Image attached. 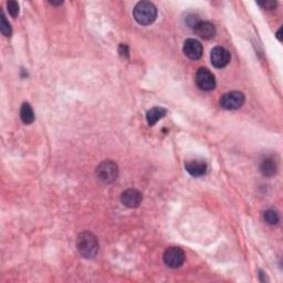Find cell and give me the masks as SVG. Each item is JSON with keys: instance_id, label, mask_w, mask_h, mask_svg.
Masks as SVG:
<instances>
[{"instance_id": "cell-1", "label": "cell", "mask_w": 283, "mask_h": 283, "mask_svg": "<svg viewBox=\"0 0 283 283\" xmlns=\"http://www.w3.org/2000/svg\"><path fill=\"white\" fill-rule=\"evenodd\" d=\"M76 250L79 255L84 259H93L98 256L100 250L99 240L90 231H83L79 233L76 238Z\"/></svg>"}, {"instance_id": "cell-2", "label": "cell", "mask_w": 283, "mask_h": 283, "mask_svg": "<svg viewBox=\"0 0 283 283\" xmlns=\"http://www.w3.org/2000/svg\"><path fill=\"white\" fill-rule=\"evenodd\" d=\"M133 15L139 25L149 26L156 20L157 9L151 2H139L134 7Z\"/></svg>"}, {"instance_id": "cell-3", "label": "cell", "mask_w": 283, "mask_h": 283, "mask_svg": "<svg viewBox=\"0 0 283 283\" xmlns=\"http://www.w3.org/2000/svg\"><path fill=\"white\" fill-rule=\"evenodd\" d=\"M99 180L104 184H112L119 177V167L112 161H104L99 165L96 170Z\"/></svg>"}, {"instance_id": "cell-4", "label": "cell", "mask_w": 283, "mask_h": 283, "mask_svg": "<svg viewBox=\"0 0 283 283\" xmlns=\"http://www.w3.org/2000/svg\"><path fill=\"white\" fill-rule=\"evenodd\" d=\"M185 252L178 247H169L164 251L163 260L167 267L172 269L180 268L185 262Z\"/></svg>"}, {"instance_id": "cell-5", "label": "cell", "mask_w": 283, "mask_h": 283, "mask_svg": "<svg viewBox=\"0 0 283 283\" xmlns=\"http://www.w3.org/2000/svg\"><path fill=\"white\" fill-rule=\"evenodd\" d=\"M245 94L239 91H232L223 94L221 97L219 104L225 110H238L245 103Z\"/></svg>"}, {"instance_id": "cell-6", "label": "cell", "mask_w": 283, "mask_h": 283, "mask_svg": "<svg viewBox=\"0 0 283 283\" xmlns=\"http://www.w3.org/2000/svg\"><path fill=\"white\" fill-rule=\"evenodd\" d=\"M195 81H196L197 86L203 91H211L216 87L215 75L206 68L198 69Z\"/></svg>"}, {"instance_id": "cell-7", "label": "cell", "mask_w": 283, "mask_h": 283, "mask_svg": "<svg viewBox=\"0 0 283 283\" xmlns=\"http://www.w3.org/2000/svg\"><path fill=\"white\" fill-rule=\"evenodd\" d=\"M230 59H231L230 52L223 48V46H215V48L211 50L210 61L212 66L217 69H222L227 67L230 62Z\"/></svg>"}, {"instance_id": "cell-8", "label": "cell", "mask_w": 283, "mask_h": 283, "mask_svg": "<svg viewBox=\"0 0 283 283\" xmlns=\"http://www.w3.org/2000/svg\"><path fill=\"white\" fill-rule=\"evenodd\" d=\"M142 200H143L142 193L137 190H134V188L124 191L121 195L122 204L128 208H137L142 204Z\"/></svg>"}, {"instance_id": "cell-9", "label": "cell", "mask_w": 283, "mask_h": 283, "mask_svg": "<svg viewBox=\"0 0 283 283\" xmlns=\"http://www.w3.org/2000/svg\"><path fill=\"white\" fill-rule=\"evenodd\" d=\"M185 56L190 58L191 60H199L203 57V45L196 39H187L184 42L182 48Z\"/></svg>"}, {"instance_id": "cell-10", "label": "cell", "mask_w": 283, "mask_h": 283, "mask_svg": "<svg viewBox=\"0 0 283 283\" xmlns=\"http://www.w3.org/2000/svg\"><path fill=\"white\" fill-rule=\"evenodd\" d=\"M193 29L199 38L205 40H210L214 38L216 34L215 26L208 21H198Z\"/></svg>"}, {"instance_id": "cell-11", "label": "cell", "mask_w": 283, "mask_h": 283, "mask_svg": "<svg viewBox=\"0 0 283 283\" xmlns=\"http://www.w3.org/2000/svg\"><path fill=\"white\" fill-rule=\"evenodd\" d=\"M185 168L188 174L193 177H202L207 173V163L200 159H193V161L185 163Z\"/></svg>"}, {"instance_id": "cell-12", "label": "cell", "mask_w": 283, "mask_h": 283, "mask_svg": "<svg viewBox=\"0 0 283 283\" xmlns=\"http://www.w3.org/2000/svg\"><path fill=\"white\" fill-rule=\"evenodd\" d=\"M260 172L265 177H272L278 172V163L273 157H264L260 163Z\"/></svg>"}, {"instance_id": "cell-13", "label": "cell", "mask_w": 283, "mask_h": 283, "mask_svg": "<svg viewBox=\"0 0 283 283\" xmlns=\"http://www.w3.org/2000/svg\"><path fill=\"white\" fill-rule=\"evenodd\" d=\"M166 113H167L166 109L161 108V106H156V108H153L147 112L146 121L149 123L150 126H154L159 120H162L163 117L166 115Z\"/></svg>"}, {"instance_id": "cell-14", "label": "cell", "mask_w": 283, "mask_h": 283, "mask_svg": "<svg viewBox=\"0 0 283 283\" xmlns=\"http://www.w3.org/2000/svg\"><path fill=\"white\" fill-rule=\"evenodd\" d=\"M20 119L21 121L27 124V125H30L31 123L34 121V113L33 110L31 108V105L29 103H23L21 105L20 109Z\"/></svg>"}, {"instance_id": "cell-15", "label": "cell", "mask_w": 283, "mask_h": 283, "mask_svg": "<svg viewBox=\"0 0 283 283\" xmlns=\"http://www.w3.org/2000/svg\"><path fill=\"white\" fill-rule=\"evenodd\" d=\"M263 218H264L265 222L269 223V225H276V223H278L280 220L279 214L273 209H269L267 211H264Z\"/></svg>"}, {"instance_id": "cell-16", "label": "cell", "mask_w": 283, "mask_h": 283, "mask_svg": "<svg viewBox=\"0 0 283 283\" xmlns=\"http://www.w3.org/2000/svg\"><path fill=\"white\" fill-rule=\"evenodd\" d=\"M0 30L5 37H11V33H13V28H11L10 23L6 19V17L4 14H2V26H0Z\"/></svg>"}, {"instance_id": "cell-17", "label": "cell", "mask_w": 283, "mask_h": 283, "mask_svg": "<svg viewBox=\"0 0 283 283\" xmlns=\"http://www.w3.org/2000/svg\"><path fill=\"white\" fill-rule=\"evenodd\" d=\"M7 7L11 17L16 18L18 15H19V5H18V3L15 2V0H10V2H8Z\"/></svg>"}, {"instance_id": "cell-18", "label": "cell", "mask_w": 283, "mask_h": 283, "mask_svg": "<svg viewBox=\"0 0 283 283\" xmlns=\"http://www.w3.org/2000/svg\"><path fill=\"white\" fill-rule=\"evenodd\" d=\"M258 5L260 6L261 8H263L264 10H273L276 7V3L275 2H259Z\"/></svg>"}, {"instance_id": "cell-19", "label": "cell", "mask_w": 283, "mask_h": 283, "mask_svg": "<svg viewBox=\"0 0 283 283\" xmlns=\"http://www.w3.org/2000/svg\"><path fill=\"white\" fill-rule=\"evenodd\" d=\"M119 53H120V56L123 58H128V56H129L128 46L125 43H121L119 46Z\"/></svg>"}, {"instance_id": "cell-20", "label": "cell", "mask_w": 283, "mask_h": 283, "mask_svg": "<svg viewBox=\"0 0 283 283\" xmlns=\"http://www.w3.org/2000/svg\"><path fill=\"white\" fill-rule=\"evenodd\" d=\"M49 4L52 6H60L63 5V2H49Z\"/></svg>"}, {"instance_id": "cell-21", "label": "cell", "mask_w": 283, "mask_h": 283, "mask_svg": "<svg viewBox=\"0 0 283 283\" xmlns=\"http://www.w3.org/2000/svg\"><path fill=\"white\" fill-rule=\"evenodd\" d=\"M281 31H282V29H280V30L278 31V33H276V38L279 39V41H282L281 40Z\"/></svg>"}]
</instances>
